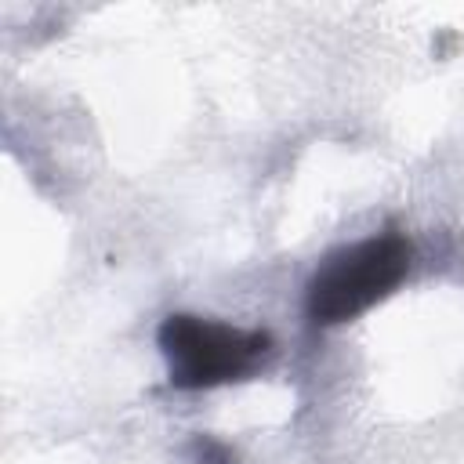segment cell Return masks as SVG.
Returning <instances> with one entry per match:
<instances>
[{
  "mask_svg": "<svg viewBox=\"0 0 464 464\" xmlns=\"http://www.w3.org/2000/svg\"><path fill=\"white\" fill-rule=\"evenodd\" d=\"M413 243L388 228L330 250L304 283V315L315 326H341L381 304L410 276Z\"/></svg>",
  "mask_w": 464,
  "mask_h": 464,
  "instance_id": "6da1fadb",
  "label": "cell"
},
{
  "mask_svg": "<svg viewBox=\"0 0 464 464\" xmlns=\"http://www.w3.org/2000/svg\"><path fill=\"white\" fill-rule=\"evenodd\" d=\"M156 344L167 359V381L178 392L246 381L276 348L268 330H243L192 312H170L156 330Z\"/></svg>",
  "mask_w": 464,
  "mask_h": 464,
  "instance_id": "7a4b0ae2",
  "label": "cell"
},
{
  "mask_svg": "<svg viewBox=\"0 0 464 464\" xmlns=\"http://www.w3.org/2000/svg\"><path fill=\"white\" fill-rule=\"evenodd\" d=\"M192 453H196V460H199V464H232V460H236V453H232L225 442L207 439V435L192 442Z\"/></svg>",
  "mask_w": 464,
  "mask_h": 464,
  "instance_id": "3957f363",
  "label": "cell"
}]
</instances>
